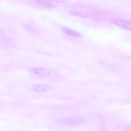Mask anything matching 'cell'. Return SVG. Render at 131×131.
Instances as JSON below:
<instances>
[{"mask_svg": "<svg viewBox=\"0 0 131 131\" xmlns=\"http://www.w3.org/2000/svg\"><path fill=\"white\" fill-rule=\"evenodd\" d=\"M29 70L32 73L45 77H56L60 75L58 71L49 68H31L29 69Z\"/></svg>", "mask_w": 131, "mask_h": 131, "instance_id": "obj_1", "label": "cell"}, {"mask_svg": "<svg viewBox=\"0 0 131 131\" xmlns=\"http://www.w3.org/2000/svg\"><path fill=\"white\" fill-rule=\"evenodd\" d=\"M38 3L43 6L52 7L65 4L63 0H36Z\"/></svg>", "mask_w": 131, "mask_h": 131, "instance_id": "obj_2", "label": "cell"}, {"mask_svg": "<svg viewBox=\"0 0 131 131\" xmlns=\"http://www.w3.org/2000/svg\"><path fill=\"white\" fill-rule=\"evenodd\" d=\"M78 119L70 117L61 118L57 122L58 124L64 126H72L76 125L78 123Z\"/></svg>", "mask_w": 131, "mask_h": 131, "instance_id": "obj_3", "label": "cell"}, {"mask_svg": "<svg viewBox=\"0 0 131 131\" xmlns=\"http://www.w3.org/2000/svg\"><path fill=\"white\" fill-rule=\"evenodd\" d=\"M31 89L37 92H48L52 90V87L49 84H39L33 86L32 87Z\"/></svg>", "mask_w": 131, "mask_h": 131, "instance_id": "obj_4", "label": "cell"}, {"mask_svg": "<svg viewBox=\"0 0 131 131\" xmlns=\"http://www.w3.org/2000/svg\"><path fill=\"white\" fill-rule=\"evenodd\" d=\"M113 23L123 28L128 30L131 29L130 22L119 19H114L112 20Z\"/></svg>", "mask_w": 131, "mask_h": 131, "instance_id": "obj_5", "label": "cell"}, {"mask_svg": "<svg viewBox=\"0 0 131 131\" xmlns=\"http://www.w3.org/2000/svg\"><path fill=\"white\" fill-rule=\"evenodd\" d=\"M62 30L65 33L71 36L76 37H79L80 36V34L79 32L67 27H63Z\"/></svg>", "mask_w": 131, "mask_h": 131, "instance_id": "obj_6", "label": "cell"}, {"mask_svg": "<svg viewBox=\"0 0 131 131\" xmlns=\"http://www.w3.org/2000/svg\"><path fill=\"white\" fill-rule=\"evenodd\" d=\"M5 37L4 33L1 30H0V38H4Z\"/></svg>", "mask_w": 131, "mask_h": 131, "instance_id": "obj_7", "label": "cell"}]
</instances>
